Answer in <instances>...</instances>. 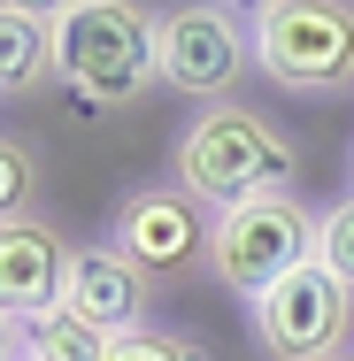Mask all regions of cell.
Here are the masks:
<instances>
[{
	"mask_svg": "<svg viewBox=\"0 0 354 361\" xmlns=\"http://www.w3.org/2000/svg\"><path fill=\"white\" fill-rule=\"evenodd\" d=\"M293 169H300V139L285 131L278 116L239 108V100H208V108H193L170 131V177L208 216L247 208L262 192H293Z\"/></svg>",
	"mask_w": 354,
	"mask_h": 361,
	"instance_id": "1",
	"label": "cell"
},
{
	"mask_svg": "<svg viewBox=\"0 0 354 361\" xmlns=\"http://www.w3.org/2000/svg\"><path fill=\"white\" fill-rule=\"evenodd\" d=\"M54 62L85 116H124L162 85V8L146 0H77L54 23Z\"/></svg>",
	"mask_w": 354,
	"mask_h": 361,
	"instance_id": "2",
	"label": "cell"
},
{
	"mask_svg": "<svg viewBox=\"0 0 354 361\" xmlns=\"http://www.w3.org/2000/svg\"><path fill=\"white\" fill-rule=\"evenodd\" d=\"M254 70L293 100L354 92V0H270L254 16Z\"/></svg>",
	"mask_w": 354,
	"mask_h": 361,
	"instance_id": "3",
	"label": "cell"
},
{
	"mask_svg": "<svg viewBox=\"0 0 354 361\" xmlns=\"http://www.w3.org/2000/svg\"><path fill=\"white\" fill-rule=\"evenodd\" d=\"M316 223H324V208H308L300 192H262L247 208H223L208 238V277L254 307L270 285L316 262Z\"/></svg>",
	"mask_w": 354,
	"mask_h": 361,
	"instance_id": "4",
	"label": "cell"
},
{
	"mask_svg": "<svg viewBox=\"0 0 354 361\" xmlns=\"http://www.w3.org/2000/svg\"><path fill=\"white\" fill-rule=\"evenodd\" d=\"M208 238H216V216L177 185V177L131 185V192L108 208V246L131 254L154 285H162V277H193V269L208 277Z\"/></svg>",
	"mask_w": 354,
	"mask_h": 361,
	"instance_id": "5",
	"label": "cell"
},
{
	"mask_svg": "<svg viewBox=\"0 0 354 361\" xmlns=\"http://www.w3.org/2000/svg\"><path fill=\"white\" fill-rule=\"evenodd\" d=\"M254 70V23L223 16L208 0H170L162 8V85L185 100H239Z\"/></svg>",
	"mask_w": 354,
	"mask_h": 361,
	"instance_id": "6",
	"label": "cell"
},
{
	"mask_svg": "<svg viewBox=\"0 0 354 361\" xmlns=\"http://www.w3.org/2000/svg\"><path fill=\"white\" fill-rule=\"evenodd\" d=\"M247 315H254V338H262L270 361H331L354 338V292L324 262H308L285 285H270Z\"/></svg>",
	"mask_w": 354,
	"mask_h": 361,
	"instance_id": "7",
	"label": "cell"
},
{
	"mask_svg": "<svg viewBox=\"0 0 354 361\" xmlns=\"http://www.w3.org/2000/svg\"><path fill=\"white\" fill-rule=\"evenodd\" d=\"M62 307L85 315L100 338H124V331L154 323V277H146L131 254H116L108 238H93V246L70 254V292H62Z\"/></svg>",
	"mask_w": 354,
	"mask_h": 361,
	"instance_id": "8",
	"label": "cell"
},
{
	"mask_svg": "<svg viewBox=\"0 0 354 361\" xmlns=\"http://www.w3.org/2000/svg\"><path fill=\"white\" fill-rule=\"evenodd\" d=\"M70 254L77 246H62V231H47L39 216H8L0 223V315L23 323V315L62 307V292H70Z\"/></svg>",
	"mask_w": 354,
	"mask_h": 361,
	"instance_id": "9",
	"label": "cell"
},
{
	"mask_svg": "<svg viewBox=\"0 0 354 361\" xmlns=\"http://www.w3.org/2000/svg\"><path fill=\"white\" fill-rule=\"evenodd\" d=\"M47 85H62L54 23H31V16H8V8H0V92L23 108V100H39Z\"/></svg>",
	"mask_w": 354,
	"mask_h": 361,
	"instance_id": "10",
	"label": "cell"
},
{
	"mask_svg": "<svg viewBox=\"0 0 354 361\" xmlns=\"http://www.w3.org/2000/svg\"><path fill=\"white\" fill-rule=\"evenodd\" d=\"M8 354H31V361H108V338L70 315V307H47V315H23L8 323Z\"/></svg>",
	"mask_w": 354,
	"mask_h": 361,
	"instance_id": "11",
	"label": "cell"
},
{
	"mask_svg": "<svg viewBox=\"0 0 354 361\" xmlns=\"http://www.w3.org/2000/svg\"><path fill=\"white\" fill-rule=\"evenodd\" d=\"M108 361H208V346L177 323H139V331L108 338Z\"/></svg>",
	"mask_w": 354,
	"mask_h": 361,
	"instance_id": "12",
	"label": "cell"
},
{
	"mask_svg": "<svg viewBox=\"0 0 354 361\" xmlns=\"http://www.w3.org/2000/svg\"><path fill=\"white\" fill-rule=\"evenodd\" d=\"M316 262H324V269L354 292V192L324 208V223H316Z\"/></svg>",
	"mask_w": 354,
	"mask_h": 361,
	"instance_id": "13",
	"label": "cell"
},
{
	"mask_svg": "<svg viewBox=\"0 0 354 361\" xmlns=\"http://www.w3.org/2000/svg\"><path fill=\"white\" fill-rule=\"evenodd\" d=\"M31 177H39V154H31V139H23V131H8V139H0V208H8V216H23Z\"/></svg>",
	"mask_w": 354,
	"mask_h": 361,
	"instance_id": "14",
	"label": "cell"
},
{
	"mask_svg": "<svg viewBox=\"0 0 354 361\" xmlns=\"http://www.w3.org/2000/svg\"><path fill=\"white\" fill-rule=\"evenodd\" d=\"M0 8H8V16H31V23H62L77 0H0Z\"/></svg>",
	"mask_w": 354,
	"mask_h": 361,
	"instance_id": "15",
	"label": "cell"
},
{
	"mask_svg": "<svg viewBox=\"0 0 354 361\" xmlns=\"http://www.w3.org/2000/svg\"><path fill=\"white\" fill-rule=\"evenodd\" d=\"M208 8H223V16H239V23H254V16L270 8V0H208Z\"/></svg>",
	"mask_w": 354,
	"mask_h": 361,
	"instance_id": "16",
	"label": "cell"
},
{
	"mask_svg": "<svg viewBox=\"0 0 354 361\" xmlns=\"http://www.w3.org/2000/svg\"><path fill=\"white\" fill-rule=\"evenodd\" d=\"M8 361H31V354H8Z\"/></svg>",
	"mask_w": 354,
	"mask_h": 361,
	"instance_id": "17",
	"label": "cell"
},
{
	"mask_svg": "<svg viewBox=\"0 0 354 361\" xmlns=\"http://www.w3.org/2000/svg\"><path fill=\"white\" fill-rule=\"evenodd\" d=\"M347 177H354V154H347Z\"/></svg>",
	"mask_w": 354,
	"mask_h": 361,
	"instance_id": "18",
	"label": "cell"
},
{
	"mask_svg": "<svg viewBox=\"0 0 354 361\" xmlns=\"http://www.w3.org/2000/svg\"><path fill=\"white\" fill-rule=\"evenodd\" d=\"M331 361H354V354H331Z\"/></svg>",
	"mask_w": 354,
	"mask_h": 361,
	"instance_id": "19",
	"label": "cell"
}]
</instances>
